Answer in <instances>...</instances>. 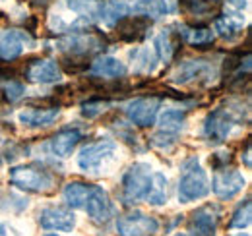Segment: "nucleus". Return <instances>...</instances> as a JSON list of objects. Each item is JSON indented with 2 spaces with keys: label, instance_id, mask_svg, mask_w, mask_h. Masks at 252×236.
Listing matches in <instances>:
<instances>
[{
  "label": "nucleus",
  "instance_id": "ddd939ff",
  "mask_svg": "<svg viewBox=\"0 0 252 236\" xmlns=\"http://www.w3.org/2000/svg\"><path fill=\"white\" fill-rule=\"evenodd\" d=\"M39 225L45 231H72L76 225V217L66 207H45L39 213Z\"/></svg>",
  "mask_w": 252,
  "mask_h": 236
},
{
  "label": "nucleus",
  "instance_id": "f3484780",
  "mask_svg": "<svg viewBox=\"0 0 252 236\" xmlns=\"http://www.w3.org/2000/svg\"><path fill=\"white\" fill-rule=\"evenodd\" d=\"M179 41L183 43L179 31H173V30H163L159 31L154 39V53L158 60H161L163 64H169L171 59L175 57L177 49H179Z\"/></svg>",
  "mask_w": 252,
  "mask_h": 236
},
{
  "label": "nucleus",
  "instance_id": "cd10ccee",
  "mask_svg": "<svg viewBox=\"0 0 252 236\" xmlns=\"http://www.w3.org/2000/svg\"><path fill=\"white\" fill-rule=\"evenodd\" d=\"M130 59L134 60L132 62L134 72H142V74H152L156 70V64H158L156 53L150 49H136L130 53Z\"/></svg>",
  "mask_w": 252,
  "mask_h": 236
},
{
  "label": "nucleus",
  "instance_id": "bb28decb",
  "mask_svg": "<svg viewBox=\"0 0 252 236\" xmlns=\"http://www.w3.org/2000/svg\"><path fill=\"white\" fill-rule=\"evenodd\" d=\"M68 8L86 20H101V0H68Z\"/></svg>",
  "mask_w": 252,
  "mask_h": 236
},
{
  "label": "nucleus",
  "instance_id": "aec40b11",
  "mask_svg": "<svg viewBox=\"0 0 252 236\" xmlns=\"http://www.w3.org/2000/svg\"><path fill=\"white\" fill-rule=\"evenodd\" d=\"M90 70H92L94 76L111 78V80H121L126 74V66L115 57H99L95 62H92Z\"/></svg>",
  "mask_w": 252,
  "mask_h": 236
},
{
  "label": "nucleus",
  "instance_id": "58836bf2",
  "mask_svg": "<svg viewBox=\"0 0 252 236\" xmlns=\"http://www.w3.org/2000/svg\"><path fill=\"white\" fill-rule=\"evenodd\" d=\"M47 236H57V235H47Z\"/></svg>",
  "mask_w": 252,
  "mask_h": 236
},
{
  "label": "nucleus",
  "instance_id": "f03ea898",
  "mask_svg": "<svg viewBox=\"0 0 252 236\" xmlns=\"http://www.w3.org/2000/svg\"><path fill=\"white\" fill-rule=\"evenodd\" d=\"M210 194V180L206 171L200 167L198 157H190L183 165V177L179 180V202L190 204Z\"/></svg>",
  "mask_w": 252,
  "mask_h": 236
},
{
  "label": "nucleus",
  "instance_id": "dca6fc26",
  "mask_svg": "<svg viewBox=\"0 0 252 236\" xmlns=\"http://www.w3.org/2000/svg\"><path fill=\"white\" fill-rule=\"evenodd\" d=\"M152 28V20L146 18V16H140L136 14L134 18H123L119 24H117V33L119 37L126 41V43H134V41H140L148 35V31Z\"/></svg>",
  "mask_w": 252,
  "mask_h": 236
},
{
  "label": "nucleus",
  "instance_id": "2eb2a0df",
  "mask_svg": "<svg viewBox=\"0 0 252 236\" xmlns=\"http://www.w3.org/2000/svg\"><path fill=\"white\" fill-rule=\"evenodd\" d=\"M214 72H216L214 66L208 64L206 60H187L175 70V74L171 76V82L177 86H187L194 80L210 78Z\"/></svg>",
  "mask_w": 252,
  "mask_h": 236
},
{
  "label": "nucleus",
  "instance_id": "423d86ee",
  "mask_svg": "<svg viewBox=\"0 0 252 236\" xmlns=\"http://www.w3.org/2000/svg\"><path fill=\"white\" fill-rule=\"evenodd\" d=\"M159 231V221L142 211H134L117 219V233L121 236H154Z\"/></svg>",
  "mask_w": 252,
  "mask_h": 236
},
{
  "label": "nucleus",
  "instance_id": "f704fd0d",
  "mask_svg": "<svg viewBox=\"0 0 252 236\" xmlns=\"http://www.w3.org/2000/svg\"><path fill=\"white\" fill-rule=\"evenodd\" d=\"M243 157H245V165L251 169V144H247V151H245Z\"/></svg>",
  "mask_w": 252,
  "mask_h": 236
},
{
  "label": "nucleus",
  "instance_id": "a878e982",
  "mask_svg": "<svg viewBox=\"0 0 252 236\" xmlns=\"http://www.w3.org/2000/svg\"><path fill=\"white\" fill-rule=\"evenodd\" d=\"M185 122H187V115L181 109H165L159 115V126H161L163 132L177 134L179 130L185 128Z\"/></svg>",
  "mask_w": 252,
  "mask_h": 236
},
{
  "label": "nucleus",
  "instance_id": "7c9ffc66",
  "mask_svg": "<svg viewBox=\"0 0 252 236\" xmlns=\"http://www.w3.org/2000/svg\"><path fill=\"white\" fill-rule=\"evenodd\" d=\"M252 221V204L251 200H245V204L237 207V211L233 213V219L229 223V229H247Z\"/></svg>",
  "mask_w": 252,
  "mask_h": 236
},
{
  "label": "nucleus",
  "instance_id": "c756f323",
  "mask_svg": "<svg viewBox=\"0 0 252 236\" xmlns=\"http://www.w3.org/2000/svg\"><path fill=\"white\" fill-rule=\"evenodd\" d=\"M128 14V6H126L123 0H111L103 6V12H101V20L107 24V26H117L123 18H126Z\"/></svg>",
  "mask_w": 252,
  "mask_h": 236
},
{
  "label": "nucleus",
  "instance_id": "9b49d317",
  "mask_svg": "<svg viewBox=\"0 0 252 236\" xmlns=\"http://www.w3.org/2000/svg\"><path fill=\"white\" fill-rule=\"evenodd\" d=\"M245 177L233 169H218L214 175L212 190L220 200H231L245 188Z\"/></svg>",
  "mask_w": 252,
  "mask_h": 236
},
{
  "label": "nucleus",
  "instance_id": "6ab92c4d",
  "mask_svg": "<svg viewBox=\"0 0 252 236\" xmlns=\"http://www.w3.org/2000/svg\"><path fill=\"white\" fill-rule=\"evenodd\" d=\"M61 115L59 107H49V109H24L18 120L24 124V126H32V128H43V126H49L53 124Z\"/></svg>",
  "mask_w": 252,
  "mask_h": 236
},
{
  "label": "nucleus",
  "instance_id": "ea45409f",
  "mask_svg": "<svg viewBox=\"0 0 252 236\" xmlns=\"http://www.w3.org/2000/svg\"><path fill=\"white\" fill-rule=\"evenodd\" d=\"M216 2H220V0H216Z\"/></svg>",
  "mask_w": 252,
  "mask_h": 236
},
{
  "label": "nucleus",
  "instance_id": "72a5a7b5",
  "mask_svg": "<svg viewBox=\"0 0 252 236\" xmlns=\"http://www.w3.org/2000/svg\"><path fill=\"white\" fill-rule=\"evenodd\" d=\"M107 109H109V101L92 99V101H88V103L82 105V115L86 118H95V117H99V115H103Z\"/></svg>",
  "mask_w": 252,
  "mask_h": 236
},
{
  "label": "nucleus",
  "instance_id": "473e14b6",
  "mask_svg": "<svg viewBox=\"0 0 252 236\" xmlns=\"http://www.w3.org/2000/svg\"><path fill=\"white\" fill-rule=\"evenodd\" d=\"M152 146L159 151H165V153H169L171 149L177 146V134H171V132H159L156 134L154 138H152Z\"/></svg>",
  "mask_w": 252,
  "mask_h": 236
},
{
  "label": "nucleus",
  "instance_id": "f8f14e48",
  "mask_svg": "<svg viewBox=\"0 0 252 236\" xmlns=\"http://www.w3.org/2000/svg\"><path fill=\"white\" fill-rule=\"evenodd\" d=\"M221 209L218 206H204L190 215L189 229L194 236H214L218 229Z\"/></svg>",
  "mask_w": 252,
  "mask_h": 236
},
{
  "label": "nucleus",
  "instance_id": "c85d7f7f",
  "mask_svg": "<svg viewBox=\"0 0 252 236\" xmlns=\"http://www.w3.org/2000/svg\"><path fill=\"white\" fill-rule=\"evenodd\" d=\"M146 202L152 206H165L167 204V178L163 173H154Z\"/></svg>",
  "mask_w": 252,
  "mask_h": 236
},
{
  "label": "nucleus",
  "instance_id": "4be33fe9",
  "mask_svg": "<svg viewBox=\"0 0 252 236\" xmlns=\"http://www.w3.org/2000/svg\"><path fill=\"white\" fill-rule=\"evenodd\" d=\"M92 186L94 184H86V182H70V184H66L63 192L64 202L70 207H74V209H82L86 200H88V196H90V192H92Z\"/></svg>",
  "mask_w": 252,
  "mask_h": 236
},
{
  "label": "nucleus",
  "instance_id": "6e6552de",
  "mask_svg": "<svg viewBox=\"0 0 252 236\" xmlns=\"http://www.w3.org/2000/svg\"><path fill=\"white\" fill-rule=\"evenodd\" d=\"M82 209L97 225H107L111 221V217L115 215V207L109 200V194L101 186H95V184L92 186V192H90V196H88Z\"/></svg>",
  "mask_w": 252,
  "mask_h": 236
},
{
  "label": "nucleus",
  "instance_id": "0eeeda50",
  "mask_svg": "<svg viewBox=\"0 0 252 236\" xmlns=\"http://www.w3.org/2000/svg\"><path fill=\"white\" fill-rule=\"evenodd\" d=\"M237 122L235 115L229 109H216L204 120V138L212 144H221L227 140L233 124Z\"/></svg>",
  "mask_w": 252,
  "mask_h": 236
},
{
  "label": "nucleus",
  "instance_id": "20e7f679",
  "mask_svg": "<svg viewBox=\"0 0 252 236\" xmlns=\"http://www.w3.org/2000/svg\"><path fill=\"white\" fill-rule=\"evenodd\" d=\"M152 167L148 163H134L123 177V202L126 206L144 202L152 186Z\"/></svg>",
  "mask_w": 252,
  "mask_h": 236
},
{
  "label": "nucleus",
  "instance_id": "2f4dec72",
  "mask_svg": "<svg viewBox=\"0 0 252 236\" xmlns=\"http://www.w3.org/2000/svg\"><path fill=\"white\" fill-rule=\"evenodd\" d=\"M0 89H2V93H4V97L10 101V103H14V101H18V99H22L24 97V93H26V88L20 84V82H16V80H4L2 84H0Z\"/></svg>",
  "mask_w": 252,
  "mask_h": 236
},
{
  "label": "nucleus",
  "instance_id": "f257e3e1",
  "mask_svg": "<svg viewBox=\"0 0 252 236\" xmlns=\"http://www.w3.org/2000/svg\"><path fill=\"white\" fill-rule=\"evenodd\" d=\"M117 157H119V146L113 140H101L86 146L80 151L78 167L88 175H103L117 161Z\"/></svg>",
  "mask_w": 252,
  "mask_h": 236
},
{
  "label": "nucleus",
  "instance_id": "c9c22d12",
  "mask_svg": "<svg viewBox=\"0 0 252 236\" xmlns=\"http://www.w3.org/2000/svg\"><path fill=\"white\" fill-rule=\"evenodd\" d=\"M0 236H8L6 235V227H4V225H0Z\"/></svg>",
  "mask_w": 252,
  "mask_h": 236
},
{
  "label": "nucleus",
  "instance_id": "4c0bfd02",
  "mask_svg": "<svg viewBox=\"0 0 252 236\" xmlns=\"http://www.w3.org/2000/svg\"><path fill=\"white\" fill-rule=\"evenodd\" d=\"M237 236H251V235H237Z\"/></svg>",
  "mask_w": 252,
  "mask_h": 236
},
{
  "label": "nucleus",
  "instance_id": "412c9836",
  "mask_svg": "<svg viewBox=\"0 0 252 236\" xmlns=\"http://www.w3.org/2000/svg\"><path fill=\"white\" fill-rule=\"evenodd\" d=\"M243 24H245V18H241V14L237 12V14H225L223 18H218L214 28L221 39L235 41L243 35Z\"/></svg>",
  "mask_w": 252,
  "mask_h": 236
},
{
  "label": "nucleus",
  "instance_id": "9d476101",
  "mask_svg": "<svg viewBox=\"0 0 252 236\" xmlns=\"http://www.w3.org/2000/svg\"><path fill=\"white\" fill-rule=\"evenodd\" d=\"M33 45L35 41L28 30H6L0 35V60L12 62L24 53L26 47Z\"/></svg>",
  "mask_w": 252,
  "mask_h": 236
},
{
  "label": "nucleus",
  "instance_id": "5701e85b",
  "mask_svg": "<svg viewBox=\"0 0 252 236\" xmlns=\"http://www.w3.org/2000/svg\"><path fill=\"white\" fill-rule=\"evenodd\" d=\"M179 8L192 18H206L218 12L220 2L216 0H179Z\"/></svg>",
  "mask_w": 252,
  "mask_h": 236
},
{
  "label": "nucleus",
  "instance_id": "7ed1b4c3",
  "mask_svg": "<svg viewBox=\"0 0 252 236\" xmlns=\"http://www.w3.org/2000/svg\"><path fill=\"white\" fill-rule=\"evenodd\" d=\"M10 184L28 192H51L55 186V177L41 165H22L10 169Z\"/></svg>",
  "mask_w": 252,
  "mask_h": 236
},
{
  "label": "nucleus",
  "instance_id": "b1692460",
  "mask_svg": "<svg viewBox=\"0 0 252 236\" xmlns=\"http://www.w3.org/2000/svg\"><path fill=\"white\" fill-rule=\"evenodd\" d=\"M179 35L185 43L192 47H202V45H212L214 43V31L208 28H190V26H179Z\"/></svg>",
  "mask_w": 252,
  "mask_h": 236
},
{
  "label": "nucleus",
  "instance_id": "393cba45",
  "mask_svg": "<svg viewBox=\"0 0 252 236\" xmlns=\"http://www.w3.org/2000/svg\"><path fill=\"white\" fill-rule=\"evenodd\" d=\"M134 12L150 20H158L171 12V6L167 0H138L134 4Z\"/></svg>",
  "mask_w": 252,
  "mask_h": 236
},
{
  "label": "nucleus",
  "instance_id": "39448f33",
  "mask_svg": "<svg viewBox=\"0 0 252 236\" xmlns=\"http://www.w3.org/2000/svg\"><path fill=\"white\" fill-rule=\"evenodd\" d=\"M105 37L95 31H80L57 41V47L70 59H86L95 57L105 49Z\"/></svg>",
  "mask_w": 252,
  "mask_h": 236
},
{
  "label": "nucleus",
  "instance_id": "1a4fd4ad",
  "mask_svg": "<svg viewBox=\"0 0 252 236\" xmlns=\"http://www.w3.org/2000/svg\"><path fill=\"white\" fill-rule=\"evenodd\" d=\"M159 105H161L159 97H140V99H134V101H130L126 105V117L136 126H152V124H156Z\"/></svg>",
  "mask_w": 252,
  "mask_h": 236
},
{
  "label": "nucleus",
  "instance_id": "e433bc0d",
  "mask_svg": "<svg viewBox=\"0 0 252 236\" xmlns=\"http://www.w3.org/2000/svg\"><path fill=\"white\" fill-rule=\"evenodd\" d=\"M175 236H189L187 233H179V235H175Z\"/></svg>",
  "mask_w": 252,
  "mask_h": 236
},
{
  "label": "nucleus",
  "instance_id": "4468645a",
  "mask_svg": "<svg viewBox=\"0 0 252 236\" xmlns=\"http://www.w3.org/2000/svg\"><path fill=\"white\" fill-rule=\"evenodd\" d=\"M26 78L33 84H59L63 78V70L55 60L39 59L30 62L26 68Z\"/></svg>",
  "mask_w": 252,
  "mask_h": 236
},
{
  "label": "nucleus",
  "instance_id": "a211bd4d",
  "mask_svg": "<svg viewBox=\"0 0 252 236\" xmlns=\"http://www.w3.org/2000/svg\"><path fill=\"white\" fill-rule=\"evenodd\" d=\"M82 140V132L76 130V128H66V130H61L53 140H51V149L57 157L61 159H66L72 155V151L76 149V146L80 144Z\"/></svg>",
  "mask_w": 252,
  "mask_h": 236
}]
</instances>
